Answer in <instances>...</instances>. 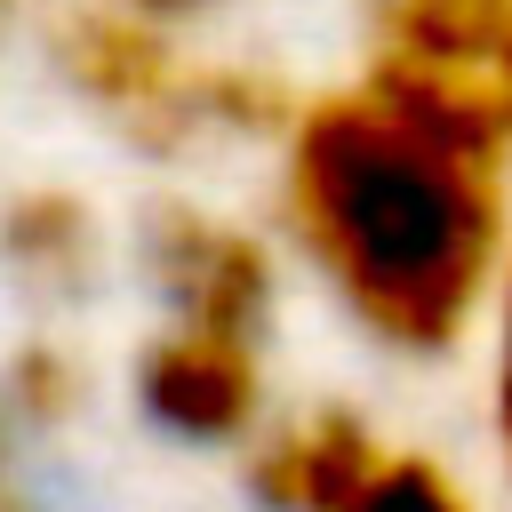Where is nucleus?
Masks as SVG:
<instances>
[{
    "instance_id": "nucleus-1",
    "label": "nucleus",
    "mask_w": 512,
    "mask_h": 512,
    "mask_svg": "<svg viewBox=\"0 0 512 512\" xmlns=\"http://www.w3.org/2000/svg\"><path fill=\"white\" fill-rule=\"evenodd\" d=\"M280 224L392 352H448L512 256L504 168L408 128L360 80L304 96L280 144Z\"/></svg>"
},
{
    "instance_id": "nucleus-13",
    "label": "nucleus",
    "mask_w": 512,
    "mask_h": 512,
    "mask_svg": "<svg viewBox=\"0 0 512 512\" xmlns=\"http://www.w3.org/2000/svg\"><path fill=\"white\" fill-rule=\"evenodd\" d=\"M8 512H32V504H8Z\"/></svg>"
},
{
    "instance_id": "nucleus-7",
    "label": "nucleus",
    "mask_w": 512,
    "mask_h": 512,
    "mask_svg": "<svg viewBox=\"0 0 512 512\" xmlns=\"http://www.w3.org/2000/svg\"><path fill=\"white\" fill-rule=\"evenodd\" d=\"M0 400H8V416H24V424H64V416L80 408V368H72V352H64V344H16V360H8V376H0Z\"/></svg>"
},
{
    "instance_id": "nucleus-2",
    "label": "nucleus",
    "mask_w": 512,
    "mask_h": 512,
    "mask_svg": "<svg viewBox=\"0 0 512 512\" xmlns=\"http://www.w3.org/2000/svg\"><path fill=\"white\" fill-rule=\"evenodd\" d=\"M48 72L120 128V144L152 160H184L208 144L200 128V64L176 48L168 24L120 8V0H56L40 24Z\"/></svg>"
},
{
    "instance_id": "nucleus-10",
    "label": "nucleus",
    "mask_w": 512,
    "mask_h": 512,
    "mask_svg": "<svg viewBox=\"0 0 512 512\" xmlns=\"http://www.w3.org/2000/svg\"><path fill=\"white\" fill-rule=\"evenodd\" d=\"M120 8H136V16H152V24H192V16H208L216 0H120Z\"/></svg>"
},
{
    "instance_id": "nucleus-5",
    "label": "nucleus",
    "mask_w": 512,
    "mask_h": 512,
    "mask_svg": "<svg viewBox=\"0 0 512 512\" xmlns=\"http://www.w3.org/2000/svg\"><path fill=\"white\" fill-rule=\"evenodd\" d=\"M384 448L352 408H320L304 424H288L280 440H264V456L248 464V488L264 512H360L368 488L384 480Z\"/></svg>"
},
{
    "instance_id": "nucleus-9",
    "label": "nucleus",
    "mask_w": 512,
    "mask_h": 512,
    "mask_svg": "<svg viewBox=\"0 0 512 512\" xmlns=\"http://www.w3.org/2000/svg\"><path fill=\"white\" fill-rule=\"evenodd\" d=\"M496 440H504V472H512V256L496 280Z\"/></svg>"
},
{
    "instance_id": "nucleus-4",
    "label": "nucleus",
    "mask_w": 512,
    "mask_h": 512,
    "mask_svg": "<svg viewBox=\"0 0 512 512\" xmlns=\"http://www.w3.org/2000/svg\"><path fill=\"white\" fill-rule=\"evenodd\" d=\"M136 408L176 440H240L256 424V408H264L256 344L200 336V328L152 336L136 352Z\"/></svg>"
},
{
    "instance_id": "nucleus-3",
    "label": "nucleus",
    "mask_w": 512,
    "mask_h": 512,
    "mask_svg": "<svg viewBox=\"0 0 512 512\" xmlns=\"http://www.w3.org/2000/svg\"><path fill=\"white\" fill-rule=\"evenodd\" d=\"M136 264L152 296L176 312V328L256 344L272 320V256L256 232L192 208V200H152L136 216Z\"/></svg>"
},
{
    "instance_id": "nucleus-8",
    "label": "nucleus",
    "mask_w": 512,
    "mask_h": 512,
    "mask_svg": "<svg viewBox=\"0 0 512 512\" xmlns=\"http://www.w3.org/2000/svg\"><path fill=\"white\" fill-rule=\"evenodd\" d=\"M360 512H472V504L456 496V480H448L440 464H424V456H392Z\"/></svg>"
},
{
    "instance_id": "nucleus-12",
    "label": "nucleus",
    "mask_w": 512,
    "mask_h": 512,
    "mask_svg": "<svg viewBox=\"0 0 512 512\" xmlns=\"http://www.w3.org/2000/svg\"><path fill=\"white\" fill-rule=\"evenodd\" d=\"M496 72H504V88H512V0H504V32H496Z\"/></svg>"
},
{
    "instance_id": "nucleus-11",
    "label": "nucleus",
    "mask_w": 512,
    "mask_h": 512,
    "mask_svg": "<svg viewBox=\"0 0 512 512\" xmlns=\"http://www.w3.org/2000/svg\"><path fill=\"white\" fill-rule=\"evenodd\" d=\"M24 8H32V0H0V48L24 32Z\"/></svg>"
},
{
    "instance_id": "nucleus-6",
    "label": "nucleus",
    "mask_w": 512,
    "mask_h": 512,
    "mask_svg": "<svg viewBox=\"0 0 512 512\" xmlns=\"http://www.w3.org/2000/svg\"><path fill=\"white\" fill-rule=\"evenodd\" d=\"M96 264H104V232L80 192L24 184L0 200V272L32 304H80L96 288Z\"/></svg>"
}]
</instances>
